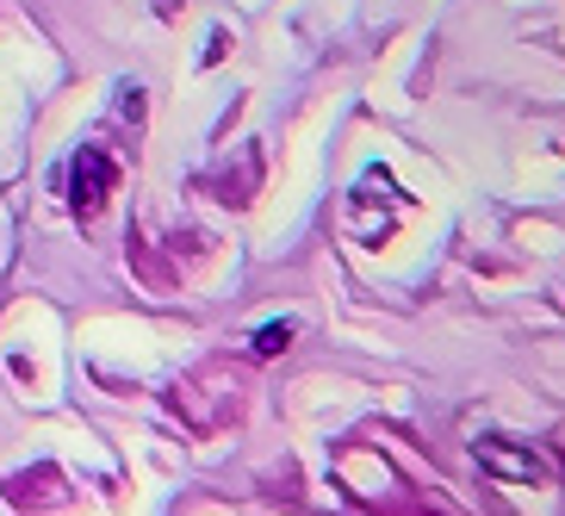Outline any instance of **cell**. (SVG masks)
I'll return each mask as SVG.
<instances>
[{
  "label": "cell",
  "instance_id": "1",
  "mask_svg": "<svg viewBox=\"0 0 565 516\" xmlns=\"http://www.w3.org/2000/svg\"><path fill=\"white\" fill-rule=\"evenodd\" d=\"M113 193H118V162L100 150V144H82L75 162H68V212L82 218V224H94Z\"/></svg>",
  "mask_w": 565,
  "mask_h": 516
},
{
  "label": "cell",
  "instance_id": "2",
  "mask_svg": "<svg viewBox=\"0 0 565 516\" xmlns=\"http://www.w3.org/2000/svg\"><path fill=\"white\" fill-rule=\"evenodd\" d=\"M292 336H299V324H262V330H255V355H286L292 349Z\"/></svg>",
  "mask_w": 565,
  "mask_h": 516
}]
</instances>
